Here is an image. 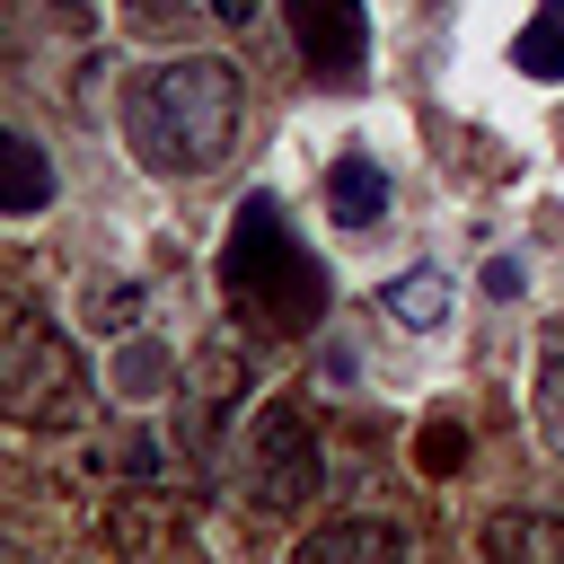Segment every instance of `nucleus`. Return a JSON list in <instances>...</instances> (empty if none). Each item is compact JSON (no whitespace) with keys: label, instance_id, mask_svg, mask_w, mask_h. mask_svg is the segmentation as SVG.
Returning a JSON list of instances; mask_svg holds the SVG:
<instances>
[{"label":"nucleus","instance_id":"423d86ee","mask_svg":"<svg viewBox=\"0 0 564 564\" xmlns=\"http://www.w3.org/2000/svg\"><path fill=\"white\" fill-rule=\"evenodd\" d=\"M326 220L335 229H379L388 220V167L370 150H335L326 159Z\"/></svg>","mask_w":564,"mask_h":564},{"label":"nucleus","instance_id":"9b49d317","mask_svg":"<svg viewBox=\"0 0 564 564\" xmlns=\"http://www.w3.org/2000/svg\"><path fill=\"white\" fill-rule=\"evenodd\" d=\"M106 379H115V397H132V405H141V397H159V388L176 379V361H167V344H159V335H123V344H115V361H106Z\"/></svg>","mask_w":564,"mask_h":564},{"label":"nucleus","instance_id":"9d476101","mask_svg":"<svg viewBox=\"0 0 564 564\" xmlns=\"http://www.w3.org/2000/svg\"><path fill=\"white\" fill-rule=\"evenodd\" d=\"M529 414H538V441L564 458V317L538 335V379H529Z\"/></svg>","mask_w":564,"mask_h":564},{"label":"nucleus","instance_id":"a211bd4d","mask_svg":"<svg viewBox=\"0 0 564 564\" xmlns=\"http://www.w3.org/2000/svg\"><path fill=\"white\" fill-rule=\"evenodd\" d=\"M53 18H62L70 35H88V26H97V9H88V0H53Z\"/></svg>","mask_w":564,"mask_h":564},{"label":"nucleus","instance_id":"f03ea898","mask_svg":"<svg viewBox=\"0 0 564 564\" xmlns=\"http://www.w3.org/2000/svg\"><path fill=\"white\" fill-rule=\"evenodd\" d=\"M220 282L247 317H264L273 335H308L326 317V264L300 247V229L282 220L273 194H247L238 220H229V247H220Z\"/></svg>","mask_w":564,"mask_h":564},{"label":"nucleus","instance_id":"2eb2a0df","mask_svg":"<svg viewBox=\"0 0 564 564\" xmlns=\"http://www.w3.org/2000/svg\"><path fill=\"white\" fill-rule=\"evenodd\" d=\"M238 379H247V352H238V344H212V352H203V370H194L203 405H229V397H238Z\"/></svg>","mask_w":564,"mask_h":564},{"label":"nucleus","instance_id":"6ab92c4d","mask_svg":"<svg viewBox=\"0 0 564 564\" xmlns=\"http://www.w3.org/2000/svg\"><path fill=\"white\" fill-rule=\"evenodd\" d=\"M185 9H203V0H132V18H185Z\"/></svg>","mask_w":564,"mask_h":564},{"label":"nucleus","instance_id":"39448f33","mask_svg":"<svg viewBox=\"0 0 564 564\" xmlns=\"http://www.w3.org/2000/svg\"><path fill=\"white\" fill-rule=\"evenodd\" d=\"M282 18H291V44L317 79H361V62H370V9L361 0H282Z\"/></svg>","mask_w":564,"mask_h":564},{"label":"nucleus","instance_id":"ddd939ff","mask_svg":"<svg viewBox=\"0 0 564 564\" xmlns=\"http://www.w3.org/2000/svg\"><path fill=\"white\" fill-rule=\"evenodd\" d=\"M511 62H520L529 79H564V0H538V18L520 26Z\"/></svg>","mask_w":564,"mask_h":564},{"label":"nucleus","instance_id":"7ed1b4c3","mask_svg":"<svg viewBox=\"0 0 564 564\" xmlns=\"http://www.w3.org/2000/svg\"><path fill=\"white\" fill-rule=\"evenodd\" d=\"M0 414L26 423V432H70V423L88 414L79 352H70V335H53L35 308H9V326H0Z\"/></svg>","mask_w":564,"mask_h":564},{"label":"nucleus","instance_id":"20e7f679","mask_svg":"<svg viewBox=\"0 0 564 564\" xmlns=\"http://www.w3.org/2000/svg\"><path fill=\"white\" fill-rule=\"evenodd\" d=\"M247 494L256 511H300L317 494V423L291 397H264L247 423Z\"/></svg>","mask_w":564,"mask_h":564},{"label":"nucleus","instance_id":"f8f14e48","mask_svg":"<svg viewBox=\"0 0 564 564\" xmlns=\"http://www.w3.org/2000/svg\"><path fill=\"white\" fill-rule=\"evenodd\" d=\"M388 317H397V326H423V335H432V326L449 317V282H441L432 264H405V273L388 282Z\"/></svg>","mask_w":564,"mask_h":564},{"label":"nucleus","instance_id":"1a4fd4ad","mask_svg":"<svg viewBox=\"0 0 564 564\" xmlns=\"http://www.w3.org/2000/svg\"><path fill=\"white\" fill-rule=\"evenodd\" d=\"M344 555H405V538L388 520H326L300 538V564H344Z\"/></svg>","mask_w":564,"mask_h":564},{"label":"nucleus","instance_id":"0eeeda50","mask_svg":"<svg viewBox=\"0 0 564 564\" xmlns=\"http://www.w3.org/2000/svg\"><path fill=\"white\" fill-rule=\"evenodd\" d=\"M485 555L564 564V511H502V520H485Z\"/></svg>","mask_w":564,"mask_h":564},{"label":"nucleus","instance_id":"f257e3e1","mask_svg":"<svg viewBox=\"0 0 564 564\" xmlns=\"http://www.w3.org/2000/svg\"><path fill=\"white\" fill-rule=\"evenodd\" d=\"M238 106H247L238 70H229L220 53H185V62H159V70L132 79V97H123V141H132V159L159 167V176H203V167L229 159Z\"/></svg>","mask_w":564,"mask_h":564},{"label":"nucleus","instance_id":"6e6552de","mask_svg":"<svg viewBox=\"0 0 564 564\" xmlns=\"http://www.w3.org/2000/svg\"><path fill=\"white\" fill-rule=\"evenodd\" d=\"M44 194H53L44 150H35L26 132H0V212H9V220H26V212H44Z\"/></svg>","mask_w":564,"mask_h":564},{"label":"nucleus","instance_id":"f3484780","mask_svg":"<svg viewBox=\"0 0 564 564\" xmlns=\"http://www.w3.org/2000/svg\"><path fill=\"white\" fill-rule=\"evenodd\" d=\"M423 458H432V467H458V432H449V423H441V432H432V441H423Z\"/></svg>","mask_w":564,"mask_h":564},{"label":"nucleus","instance_id":"dca6fc26","mask_svg":"<svg viewBox=\"0 0 564 564\" xmlns=\"http://www.w3.org/2000/svg\"><path fill=\"white\" fill-rule=\"evenodd\" d=\"M485 291H494V300H520V264L494 256V264H485Z\"/></svg>","mask_w":564,"mask_h":564},{"label":"nucleus","instance_id":"4468645a","mask_svg":"<svg viewBox=\"0 0 564 564\" xmlns=\"http://www.w3.org/2000/svg\"><path fill=\"white\" fill-rule=\"evenodd\" d=\"M115 546H176L185 555L194 538H185V520H159L150 502H115Z\"/></svg>","mask_w":564,"mask_h":564}]
</instances>
